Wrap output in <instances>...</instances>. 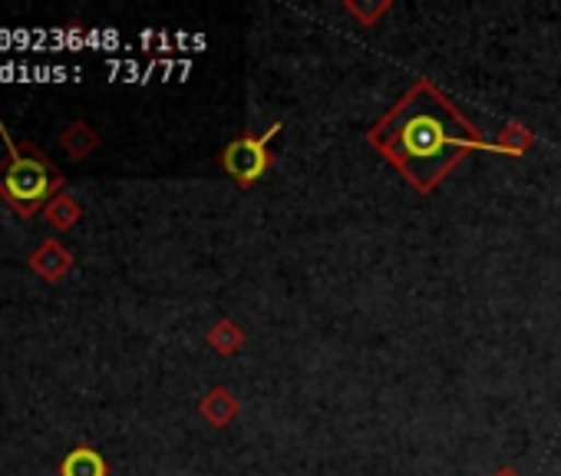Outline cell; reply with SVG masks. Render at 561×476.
Masks as SVG:
<instances>
[{"label":"cell","instance_id":"cell-1","mask_svg":"<svg viewBox=\"0 0 561 476\" xmlns=\"http://www.w3.org/2000/svg\"><path fill=\"white\" fill-rule=\"evenodd\" d=\"M0 136L8 149L4 163H0V199L21 219H34L63 193V173L34 142H17L8 123H0Z\"/></svg>","mask_w":561,"mask_h":476},{"label":"cell","instance_id":"cell-2","mask_svg":"<svg viewBox=\"0 0 561 476\" xmlns=\"http://www.w3.org/2000/svg\"><path fill=\"white\" fill-rule=\"evenodd\" d=\"M27 265H31V271H34L37 278H44L47 285H57V281H63V278L70 275L73 255L67 252V245H63L60 239H47L44 245H37V248L31 252Z\"/></svg>","mask_w":561,"mask_h":476},{"label":"cell","instance_id":"cell-3","mask_svg":"<svg viewBox=\"0 0 561 476\" xmlns=\"http://www.w3.org/2000/svg\"><path fill=\"white\" fill-rule=\"evenodd\" d=\"M225 166H229L242 183H252V179L265 170V152H261L258 142L242 139V142H235V146L225 152Z\"/></svg>","mask_w":561,"mask_h":476},{"label":"cell","instance_id":"cell-4","mask_svg":"<svg viewBox=\"0 0 561 476\" xmlns=\"http://www.w3.org/2000/svg\"><path fill=\"white\" fill-rule=\"evenodd\" d=\"M60 476H113V473H109V463L103 460V453L96 446L80 443L63 456Z\"/></svg>","mask_w":561,"mask_h":476},{"label":"cell","instance_id":"cell-5","mask_svg":"<svg viewBox=\"0 0 561 476\" xmlns=\"http://www.w3.org/2000/svg\"><path fill=\"white\" fill-rule=\"evenodd\" d=\"M100 146V136L90 123L83 119H73L63 132H60V149L70 155V159H86L93 149Z\"/></svg>","mask_w":561,"mask_h":476},{"label":"cell","instance_id":"cell-6","mask_svg":"<svg viewBox=\"0 0 561 476\" xmlns=\"http://www.w3.org/2000/svg\"><path fill=\"white\" fill-rule=\"evenodd\" d=\"M44 219H47L57 232H67V229H73V225L83 219V206H80L73 196L60 193V196L44 209Z\"/></svg>","mask_w":561,"mask_h":476},{"label":"cell","instance_id":"cell-7","mask_svg":"<svg viewBox=\"0 0 561 476\" xmlns=\"http://www.w3.org/2000/svg\"><path fill=\"white\" fill-rule=\"evenodd\" d=\"M232 410H235V404H232V397H229L225 391H212L209 400L202 404V414H206L212 423H225V420L232 417Z\"/></svg>","mask_w":561,"mask_h":476}]
</instances>
